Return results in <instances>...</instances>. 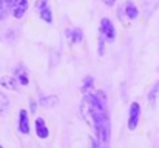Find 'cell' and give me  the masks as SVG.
<instances>
[{
  "instance_id": "8992f818",
  "label": "cell",
  "mask_w": 159,
  "mask_h": 148,
  "mask_svg": "<svg viewBox=\"0 0 159 148\" xmlns=\"http://www.w3.org/2000/svg\"><path fill=\"white\" fill-rule=\"evenodd\" d=\"M124 14L127 16V19H128V20H134V19L139 16V11H138V8H136L134 2H131V0H127V2H125Z\"/></svg>"
},
{
  "instance_id": "9c48e42d",
  "label": "cell",
  "mask_w": 159,
  "mask_h": 148,
  "mask_svg": "<svg viewBox=\"0 0 159 148\" xmlns=\"http://www.w3.org/2000/svg\"><path fill=\"white\" fill-rule=\"evenodd\" d=\"M66 36H68V39L71 40V42H74V43H77V42H82V39H84V33L77 28V29H68L66 31Z\"/></svg>"
},
{
  "instance_id": "e0dca14e",
  "label": "cell",
  "mask_w": 159,
  "mask_h": 148,
  "mask_svg": "<svg viewBox=\"0 0 159 148\" xmlns=\"http://www.w3.org/2000/svg\"><path fill=\"white\" fill-rule=\"evenodd\" d=\"M158 91H159V82L158 83H156V85H155V87H153V90H152V93H150V94H148V100H150V103H153V102H155V96H156V94H158Z\"/></svg>"
},
{
  "instance_id": "ac0fdd59",
  "label": "cell",
  "mask_w": 159,
  "mask_h": 148,
  "mask_svg": "<svg viewBox=\"0 0 159 148\" xmlns=\"http://www.w3.org/2000/svg\"><path fill=\"white\" fill-rule=\"evenodd\" d=\"M48 2H50V0H37V2H36V9H42L43 6L48 5Z\"/></svg>"
},
{
  "instance_id": "30bf717a",
  "label": "cell",
  "mask_w": 159,
  "mask_h": 148,
  "mask_svg": "<svg viewBox=\"0 0 159 148\" xmlns=\"http://www.w3.org/2000/svg\"><path fill=\"white\" fill-rule=\"evenodd\" d=\"M11 11V0H0V20L6 19Z\"/></svg>"
},
{
  "instance_id": "277c9868",
  "label": "cell",
  "mask_w": 159,
  "mask_h": 148,
  "mask_svg": "<svg viewBox=\"0 0 159 148\" xmlns=\"http://www.w3.org/2000/svg\"><path fill=\"white\" fill-rule=\"evenodd\" d=\"M28 9V0H11V11L16 19H22Z\"/></svg>"
},
{
  "instance_id": "8fae6325",
  "label": "cell",
  "mask_w": 159,
  "mask_h": 148,
  "mask_svg": "<svg viewBox=\"0 0 159 148\" xmlns=\"http://www.w3.org/2000/svg\"><path fill=\"white\" fill-rule=\"evenodd\" d=\"M39 12H40V19L42 20H45L47 23H53V12H51V9H50L48 5L43 6L42 9H39Z\"/></svg>"
},
{
  "instance_id": "3957f363",
  "label": "cell",
  "mask_w": 159,
  "mask_h": 148,
  "mask_svg": "<svg viewBox=\"0 0 159 148\" xmlns=\"http://www.w3.org/2000/svg\"><path fill=\"white\" fill-rule=\"evenodd\" d=\"M101 34H102V37L107 39L108 42H113L114 39H116V29H114V26H113V23H111V20L110 19H102L101 20Z\"/></svg>"
},
{
  "instance_id": "9a60e30c",
  "label": "cell",
  "mask_w": 159,
  "mask_h": 148,
  "mask_svg": "<svg viewBox=\"0 0 159 148\" xmlns=\"http://www.w3.org/2000/svg\"><path fill=\"white\" fill-rule=\"evenodd\" d=\"M56 103H57V97L56 96H48V97L40 99V105H43V106H53Z\"/></svg>"
},
{
  "instance_id": "4fadbf2b",
  "label": "cell",
  "mask_w": 159,
  "mask_h": 148,
  "mask_svg": "<svg viewBox=\"0 0 159 148\" xmlns=\"http://www.w3.org/2000/svg\"><path fill=\"white\" fill-rule=\"evenodd\" d=\"M0 85L3 87V88H8V90H11V91H14V90H17V87H16V82H14V79L12 77H2L0 79Z\"/></svg>"
},
{
  "instance_id": "5bb4252c",
  "label": "cell",
  "mask_w": 159,
  "mask_h": 148,
  "mask_svg": "<svg viewBox=\"0 0 159 148\" xmlns=\"http://www.w3.org/2000/svg\"><path fill=\"white\" fill-rule=\"evenodd\" d=\"M8 108H9V99L6 97L3 93H0V114L6 113Z\"/></svg>"
},
{
  "instance_id": "44dd1931",
  "label": "cell",
  "mask_w": 159,
  "mask_h": 148,
  "mask_svg": "<svg viewBox=\"0 0 159 148\" xmlns=\"http://www.w3.org/2000/svg\"><path fill=\"white\" fill-rule=\"evenodd\" d=\"M0 148H3V147H2V145H0Z\"/></svg>"
},
{
  "instance_id": "7c38bea8",
  "label": "cell",
  "mask_w": 159,
  "mask_h": 148,
  "mask_svg": "<svg viewBox=\"0 0 159 148\" xmlns=\"http://www.w3.org/2000/svg\"><path fill=\"white\" fill-rule=\"evenodd\" d=\"M159 5V0H145L144 2V6H145V14H147V17H150L152 14H153V11L158 8Z\"/></svg>"
},
{
  "instance_id": "d6986e66",
  "label": "cell",
  "mask_w": 159,
  "mask_h": 148,
  "mask_svg": "<svg viewBox=\"0 0 159 148\" xmlns=\"http://www.w3.org/2000/svg\"><path fill=\"white\" fill-rule=\"evenodd\" d=\"M102 2H104V3H105L107 6H113V5H114V2H116V0H102Z\"/></svg>"
},
{
  "instance_id": "ba28073f",
  "label": "cell",
  "mask_w": 159,
  "mask_h": 148,
  "mask_svg": "<svg viewBox=\"0 0 159 148\" xmlns=\"http://www.w3.org/2000/svg\"><path fill=\"white\" fill-rule=\"evenodd\" d=\"M28 70L26 68H23V66H19L17 70H16V77H17V80L20 82V85H23V87H26L28 83H30V79H28Z\"/></svg>"
},
{
  "instance_id": "6da1fadb",
  "label": "cell",
  "mask_w": 159,
  "mask_h": 148,
  "mask_svg": "<svg viewBox=\"0 0 159 148\" xmlns=\"http://www.w3.org/2000/svg\"><path fill=\"white\" fill-rule=\"evenodd\" d=\"M82 111L87 120L93 122L98 137V148H110V116L107 110V96L102 91L87 94L82 102Z\"/></svg>"
},
{
  "instance_id": "7a4b0ae2",
  "label": "cell",
  "mask_w": 159,
  "mask_h": 148,
  "mask_svg": "<svg viewBox=\"0 0 159 148\" xmlns=\"http://www.w3.org/2000/svg\"><path fill=\"white\" fill-rule=\"evenodd\" d=\"M141 117V105L138 102H133L130 105V111H128V130H136L138 122Z\"/></svg>"
},
{
  "instance_id": "52a82bcc",
  "label": "cell",
  "mask_w": 159,
  "mask_h": 148,
  "mask_svg": "<svg viewBox=\"0 0 159 148\" xmlns=\"http://www.w3.org/2000/svg\"><path fill=\"white\" fill-rule=\"evenodd\" d=\"M36 134L40 137V139H47L48 137V128L45 125V120L42 117H37L36 119Z\"/></svg>"
},
{
  "instance_id": "2e32d148",
  "label": "cell",
  "mask_w": 159,
  "mask_h": 148,
  "mask_svg": "<svg viewBox=\"0 0 159 148\" xmlns=\"http://www.w3.org/2000/svg\"><path fill=\"white\" fill-rule=\"evenodd\" d=\"M93 83H94L93 77H91V76H87V77L84 79V85H82V90H84V91H87L88 88H91V87H93Z\"/></svg>"
},
{
  "instance_id": "ffe728a7",
  "label": "cell",
  "mask_w": 159,
  "mask_h": 148,
  "mask_svg": "<svg viewBox=\"0 0 159 148\" xmlns=\"http://www.w3.org/2000/svg\"><path fill=\"white\" fill-rule=\"evenodd\" d=\"M91 142V148H98V142H94V139H90Z\"/></svg>"
},
{
  "instance_id": "5b68a950",
  "label": "cell",
  "mask_w": 159,
  "mask_h": 148,
  "mask_svg": "<svg viewBox=\"0 0 159 148\" xmlns=\"http://www.w3.org/2000/svg\"><path fill=\"white\" fill-rule=\"evenodd\" d=\"M19 131L22 134H30V120L26 110H20L19 113Z\"/></svg>"
}]
</instances>
